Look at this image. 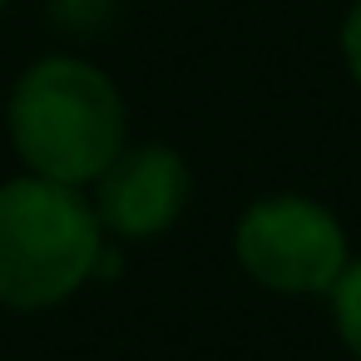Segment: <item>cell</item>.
<instances>
[{"label": "cell", "mask_w": 361, "mask_h": 361, "mask_svg": "<svg viewBox=\"0 0 361 361\" xmlns=\"http://www.w3.org/2000/svg\"><path fill=\"white\" fill-rule=\"evenodd\" d=\"M11 144L35 178L85 188L124 149V99L104 70L75 55L35 60L11 90Z\"/></svg>", "instance_id": "cell-1"}, {"label": "cell", "mask_w": 361, "mask_h": 361, "mask_svg": "<svg viewBox=\"0 0 361 361\" xmlns=\"http://www.w3.org/2000/svg\"><path fill=\"white\" fill-rule=\"evenodd\" d=\"M99 252L104 228L80 188L35 173L0 183V307H60L94 277Z\"/></svg>", "instance_id": "cell-2"}, {"label": "cell", "mask_w": 361, "mask_h": 361, "mask_svg": "<svg viewBox=\"0 0 361 361\" xmlns=\"http://www.w3.org/2000/svg\"><path fill=\"white\" fill-rule=\"evenodd\" d=\"M233 252L257 287L292 292V297H331L336 277L346 272V233L341 223L297 193H277L252 203L238 218Z\"/></svg>", "instance_id": "cell-3"}, {"label": "cell", "mask_w": 361, "mask_h": 361, "mask_svg": "<svg viewBox=\"0 0 361 361\" xmlns=\"http://www.w3.org/2000/svg\"><path fill=\"white\" fill-rule=\"evenodd\" d=\"M193 193V173L188 164L164 149V144H124L119 159L94 178V218L104 233L124 238V243H144L159 238L164 228L178 223V213L188 208Z\"/></svg>", "instance_id": "cell-4"}, {"label": "cell", "mask_w": 361, "mask_h": 361, "mask_svg": "<svg viewBox=\"0 0 361 361\" xmlns=\"http://www.w3.org/2000/svg\"><path fill=\"white\" fill-rule=\"evenodd\" d=\"M331 312H336V331L351 346V356L361 361V257L346 262V272L331 287Z\"/></svg>", "instance_id": "cell-5"}, {"label": "cell", "mask_w": 361, "mask_h": 361, "mask_svg": "<svg viewBox=\"0 0 361 361\" xmlns=\"http://www.w3.org/2000/svg\"><path fill=\"white\" fill-rule=\"evenodd\" d=\"M341 55H346L351 80L361 85V0L351 6V16H346V25H341Z\"/></svg>", "instance_id": "cell-6"}, {"label": "cell", "mask_w": 361, "mask_h": 361, "mask_svg": "<svg viewBox=\"0 0 361 361\" xmlns=\"http://www.w3.org/2000/svg\"><path fill=\"white\" fill-rule=\"evenodd\" d=\"M0 11H6V0H0Z\"/></svg>", "instance_id": "cell-7"}]
</instances>
